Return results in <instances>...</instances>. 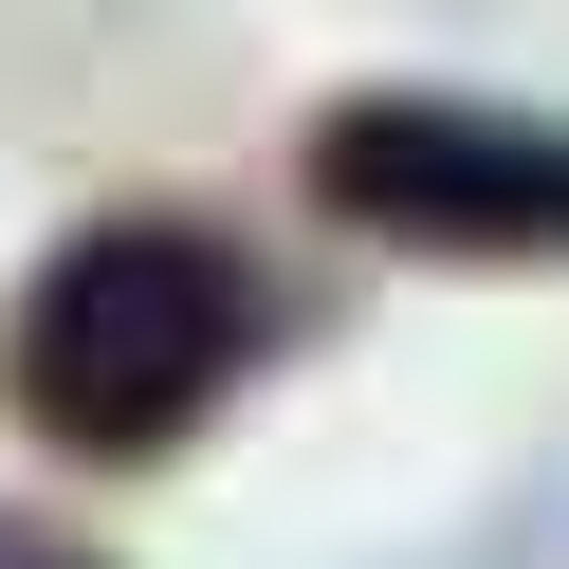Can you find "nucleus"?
Listing matches in <instances>:
<instances>
[{
  "label": "nucleus",
  "mask_w": 569,
  "mask_h": 569,
  "mask_svg": "<svg viewBox=\"0 0 569 569\" xmlns=\"http://www.w3.org/2000/svg\"><path fill=\"white\" fill-rule=\"evenodd\" d=\"M258 331H276L258 258H239L221 221L129 202V221H74L19 276V312H0V405H19L38 459H74V478H148V459H184L202 422H221V386L258 368Z\"/></svg>",
  "instance_id": "1"
},
{
  "label": "nucleus",
  "mask_w": 569,
  "mask_h": 569,
  "mask_svg": "<svg viewBox=\"0 0 569 569\" xmlns=\"http://www.w3.org/2000/svg\"><path fill=\"white\" fill-rule=\"evenodd\" d=\"M295 184L386 258H569V129L496 92H349L312 111Z\"/></svg>",
  "instance_id": "2"
},
{
  "label": "nucleus",
  "mask_w": 569,
  "mask_h": 569,
  "mask_svg": "<svg viewBox=\"0 0 569 569\" xmlns=\"http://www.w3.org/2000/svg\"><path fill=\"white\" fill-rule=\"evenodd\" d=\"M0 569H92V551H74V532H19V515H0Z\"/></svg>",
  "instance_id": "3"
}]
</instances>
